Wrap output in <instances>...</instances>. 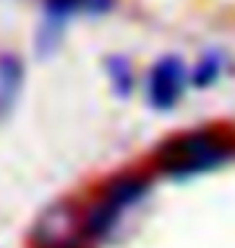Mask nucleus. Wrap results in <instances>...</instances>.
Returning <instances> with one entry per match:
<instances>
[{
  "instance_id": "5",
  "label": "nucleus",
  "mask_w": 235,
  "mask_h": 248,
  "mask_svg": "<svg viewBox=\"0 0 235 248\" xmlns=\"http://www.w3.org/2000/svg\"><path fill=\"white\" fill-rule=\"evenodd\" d=\"M19 87H23V68H19L16 58L3 55L0 58V116L16 103Z\"/></svg>"
},
{
  "instance_id": "4",
  "label": "nucleus",
  "mask_w": 235,
  "mask_h": 248,
  "mask_svg": "<svg viewBox=\"0 0 235 248\" xmlns=\"http://www.w3.org/2000/svg\"><path fill=\"white\" fill-rule=\"evenodd\" d=\"M116 0H46V19L58 29L74 16H100Z\"/></svg>"
},
{
  "instance_id": "2",
  "label": "nucleus",
  "mask_w": 235,
  "mask_h": 248,
  "mask_svg": "<svg viewBox=\"0 0 235 248\" xmlns=\"http://www.w3.org/2000/svg\"><path fill=\"white\" fill-rule=\"evenodd\" d=\"M142 193H145V184L136 181V177H123L113 187H107L103 197L97 200V206L91 210V216H87V235L91 239H107L123 222V216L142 200Z\"/></svg>"
},
{
  "instance_id": "1",
  "label": "nucleus",
  "mask_w": 235,
  "mask_h": 248,
  "mask_svg": "<svg viewBox=\"0 0 235 248\" xmlns=\"http://www.w3.org/2000/svg\"><path fill=\"white\" fill-rule=\"evenodd\" d=\"M226 155H229V148L213 132H190V136L174 139L161 152V168L168 174L190 177V174H200V171L222 165Z\"/></svg>"
},
{
  "instance_id": "3",
  "label": "nucleus",
  "mask_w": 235,
  "mask_h": 248,
  "mask_svg": "<svg viewBox=\"0 0 235 248\" xmlns=\"http://www.w3.org/2000/svg\"><path fill=\"white\" fill-rule=\"evenodd\" d=\"M187 87V71H184L181 58H161L148 74V100L158 110H168L184 97Z\"/></svg>"
}]
</instances>
